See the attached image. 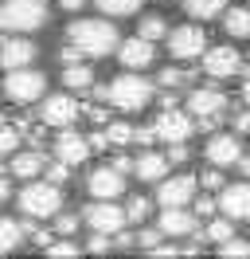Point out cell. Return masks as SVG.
<instances>
[{
	"label": "cell",
	"instance_id": "18",
	"mask_svg": "<svg viewBox=\"0 0 250 259\" xmlns=\"http://www.w3.org/2000/svg\"><path fill=\"white\" fill-rule=\"evenodd\" d=\"M196 212H188V204H168V208L156 216V228L164 232V236H172V240H180V236H192L196 232Z\"/></svg>",
	"mask_w": 250,
	"mask_h": 259
},
{
	"label": "cell",
	"instance_id": "24",
	"mask_svg": "<svg viewBox=\"0 0 250 259\" xmlns=\"http://www.w3.org/2000/svg\"><path fill=\"white\" fill-rule=\"evenodd\" d=\"M28 240V228L16 224L12 216H0V255H8V251H16L20 243Z\"/></svg>",
	"mask_w": 250,
	"mask_h": 259
},
{
	"label": "cell",
	"instance_id": "37",
	"mask_svg": "<svg viewBox=\"0 0 250 259\" xmlns=\"http://www.w3.org/2000/svg\"><path fill=\"white\" fill-rule=\"evenodd\" d=\"M219 255H250V243H246V240H234V236H231V240L219 243Z\"/></svg>",
	"mask_w": 250,
	"mask_h": 259
},
{
	"label": "cell",
	"instance_id": "41",
	"mask_svg": "<svg viewBox=\"0 0 250 259\" xmlns=\"http://www.w3.org/2000/svg\"><path fill=\"white\" fill-rule=\"evenodd\" d=\"M192 204H196V208H192L196 216H215V212H219V204L211 200V196H200V200H192Z\"/></svg>",
	"mask_w": 250,
	"mask_h": 259
},
{
	"label": "cell",
	"instance_id": "17",
	"mask_svg": "<svg viewBox=\"0 0 250 259\" xmlns=\"http://www.w3.org/2000/svg\"><path fill=\"white\" fill-rule=\"evenodd\" d=\"M35 55H39V48L31 44L28 35H8V39H0V67H4V71H12V67H31Z\"/></svg>",
	"mask_w": 250,
	"mask_h": 259
},
{
	"label": "cell",
	"instance_id": "15",
	"mask_svg": "<svg viewBox=\"0 0 250 259\" xmlns=\"http://www.w3.org/2000/svg\"><path fill=\"white\" fill-rule=\"evenodd\" d=\"M78 118H82V110H78V102L71 95H51L43 102V110H39V122H43V126H55V130L75 126Z\"/></svg>",
	"mask_w": 250,
	"mask_h": 259
},
{
	"label": "cell",
	"instance_id": "12",
	"mask_svg": "<svg viewBox=\"0 0 250 259\" xmlns=\"http://www.w3.org/2000/svg\"><path fill=\"white\" fill-rule=\"evenodd\" d=\"M219 216L227 220H250V181H234L219 189Z\"/></svg>",
	"mask_w": 250,
	"mask_h": 259
},
{
	"label": "cell",
	"instance_id": "11",
	"mask_svg": "<svg viewBox=\"0 0 250 259\" xmlns=\"http://www.w3.org/2000/svg\"><path fill=\"white\" fill-rule=\"evenodd\" d=\"M192 114H184V110H176V106H168V110H160L156 114V122H153V134H156V142H188L192 138Z\"/></svg>",
	"mask_w": 250,
	"mask_h": 259
},
{
	"label": "cell",
	"instance_id": "26",
	"mask_svg": "<svg viewBox=\"0 0 250 259\" xmlns=\"http://www.w3.org/2000/svg\"><path fill=\"white\" fill-rule=\"evenodd\" d=\"M137 35L141 39H164L168 35V20L164 16H156V12H149V16H141V24H137Z\"/></svg>",
	"mask_w": 250,
	"mask_h": 259
},
{
	"label": "cell",
	"instance_id": "34",
	"mask_svg": "<svg viewBox=\"0 0 250 259\" xmlns=\"http://www.w3.org/2000/svg\"><path fill=\"white\" fill-rule=\"evenodd\" d=\"M16 149H20V130L0 126V153H16Z\"/></svg>",
	"mask_w": 250,
	"mask_h": 259
},
{
	"label": "cell",
	"instance_id": "4",
	"mask_svg": "<svg viewBox=\"0 0 250 259\" xmlns=\"http://www.w3.org/2000/svg\"><path fill=\"white\" fill-rule=\"evenodd\" d=\"M20 208L28 212L31 220H51V216L62 208V189L55 181H35L31 177V185L20 193Z\"/></svg>",
	"mask_w": 250,
	"mask_h": 259
},
{
	"label": "cell",
	"instance_id": "45",
	"mask_svg": "<svg viewBox=\"0 0 250 259\" xmlns=\"http://www.w3.org/2000/svg\"><path fill=\"white\" fill-rule=\"evenodd\" d=\"M234 169H242V173H246V177H250V157H246V153H242V157L234 161Z\"/></svg>",
	"mask_w": 250,
	"mask_h": 259
},
{
	"label": "cell",
	"instance_id": "2",
	"mask_svg": "<svg viewBox=\"0 0 250 259\" xmlns=\"http://www.w3.org/2000/svg\"><path fill=\"white\" fill-rule=\"evenodd\" d=\"M67 39L75 44L82 55H90V59H106L109 51H117V24H109L106 20H71V28H67Z\"/></svg>",
	"mask_w": 250,
	"mask_h": 259
},
{
	"label": "cell",
	"instance_id": "13",
	"mask_svg": "<svg viewBox=\"0 0 250 259\" xmlns=\"http://www.w3.org/2000/svg\"><path fill=\"white\" fill-rule=\"evenodd\" d=\"M200 59H203V75L207 79H234L242 71V55L234 48H207Z\"/></svg>",
	"mask_w": 250,
	"mask_h": 259
},
{
	"label": "cell",
	"instance_id": "48",
	"mask_svg": "<svg viewBox=\"0 0 250 259\" xmlns=\"http://www.w3.org/2000/svg\"><path fill=\"white\" fill-rule=\"evenodd\" d=\"M0 157H4V153H0Z\"/></svg>",
	"mask_w": 250,
	"mask_h": 259
},
{
	"label": "cell",
	"instance_id": "10",
	"mask_svg": "<svg viewBox=\"0 0 250 259\" xmlns=\"http://www.w3.org/2000/svg\"><path fill=\"white\" fill-rule=\"evenodd\" d=\"M86 189H90L94 200H121L125 196V173L117 165H98L86 177Z\"/></svg>",
	"mask_w": 250,
	"mask_h": 259
},
{
	"label": "cell",
	"instance_id": "27",
	"mask_svg": "<svg viewBox=\"0 0 250 259\" xmlns=\"http://www.w3.org/2000/svg\"><path fill=\"white\" fill-rule=\"evenodd\" d=\"M98 8H102V16H109V20H121V16H133L141 8V0H94Z\"/></svg>",
	"mask_w": 250,
	"mask_h": 259
},
{
	"label": "cell",
	"instance_id": "29",
	"mask_svg": "<svg viewBox=\"0 0 250 259\" xmlns=\"http://www.w3.org/2000/svg\"><path fill=\"white\" fill-rule=\"evenodd\" d=\"M149 212H153V200H149V196H133V200L125 204V220H129V224H145Z\"/></svg>",
	"mask_w": 250,
	"mask_h": 259
},
{
	"label": "cell",
	"instance_id": "47",
	"mask_svg": "<svg viewBox=\"0 0 250 259\" xmlns=\"http://www.w3.org/2000/svg\"><path fill=\"white\" fill-rule=\"evenodd\" d=\"M242 98H246V102H250V75H246V79H242Z\"/></svg>",
	"mask_w": 250,
	"mask_h": 259
},
{
	"label": "cell",
	"instance_id": "19",
	"mask_svg": "<svg viewBox=\"0 0 250 259\" xmlns=\"http://www.w3.org/2000/svg\"><path fill=\"white\" fill-rule=\"evenodd\" d=\"M55 157L67 161V165H82L86 157H90V142H86L75 126H67L59 138H55Z\"/></svg>",
	"mask_w": 250,
	"mask_h": 259
},
{
	"label": "cell",
	"instance_id": "14",
	"mask_svg": "<svg viewBox=\"0 0 250 259\" xmlns=\"http://www.w3.org/2000/svg\"><path fill=\"white\" fill-rule=\"evenodd\" d=\"M203 157L207 165H219V169H231L238 157H242V142H238V134H211L207 138V146H203Z\"/></svg>",
	"mask_w": 250,
	"mask_h": 259
},
{
	"label": "cell",
	"instance_id": "7",
	"mask_svg": "<svg viewBox=\"0 0 250 259\" xmlns=\"http://www.w3.org/2000/svg\"><path fill=\"white\" fill-rule=\"evenodd\" d=\"M164 39H168V51H172L176 63H196L203 51H207V32L196 28V24H184V28L168 32Z\"/></svg>",
	"mask_w": 250,
	"mask_h": 259
},
{
	"label": "cell",
	"instance_id": "35",
	"mask_svg": "<svg viewBox=\"0 0 250 259\" xmlns=\"http://www.w3.org/2000/svg\"><path fill=\"white\" fill-rule=\"evenodd\" d=\"M102 138H106L109 146H129V142H133V130H129V126H109Z\"/></svg>",
	"mask_w": 250,
	"mask_h": 259
},
{
	"label": "cell",
	"instance_id": "43",
	"mask_svg": "<svg viewBox=\"0 0 250 259\" xmlns=\"http://www.w3.org/2000/svg\"><path fill=\"white\" fill-rule=\"evenodd\" d=\"M78 55H82V51H78L75 44H67V48L59 51V59H62V63H78Z\"/></svg>",
	"mask_w": 250,
	"mask_h": 259
},
{
	"label": "cell",
	"instance_id": "16",
	"mask_svg": "<svg viewBox=\"0 0 250 259\" xmlns=\"http://www.w3.org/2000/svg\"><path fill=\"white\" fill-rule=\"evenodd\" d=\"M117 59H121L125 71H145V67L156 63V44H153V39H141V35H133V39L117 44Z\"/></svg>",
	"mask_w": 250,
	"mask_h": 259
},
{
	"label": "cell",
	"instance_id": "33",
	"mask_svg": "<svg viewBox=\"0 0 250 259\" xmlns=\"http://www.w3.org/2000/svg\"><path fill=\"white\" fill-rule=\"evenodd\" d=\"M160 240H164L160 228H141V232H137V247H141V251H153Z\"/></svg>",
	"mask_w": 250,
	"mask_h": 259
},
{
	"label": "cell",
	"instance_id": "30",
	"mask_svg": "<svg viewBox=\"0 0 250 259\" xmlns=\"http://www.w3.org/2000/svg\"><path fill=\"white\" fill-rule=\"evenodd\" d=\"M234 220H227V216H223V220H211V224H207V232H203V240H211V243H223V240H231L234 236Z\"/></svg>",
	"mask_w": 250,
	"mask_h": 259
},
{
	"label": "cell",
	"instance_id": "22",
	"mask_svg": "<svg viewBox=\"0 0 250 259\" xmlns=\"http://www.w3.org/2000/svg\"><path fill=\"white\" fill-rule=\"evenodd\" d=\"M62 87L67 91H78V95H86L94 87V71L86 63H67L62 67Z\"/></svg>",
	"mask_w": 250,
	"mask_h": 259
},
{
	"label": "cell",
	"instance_id": "8",
	"mask_svg": "<svg viewBox=\"0 0 250 259\" xmlns=\"http://www.w3.org/2000/svg\"><path fill=\"white\" fill-rule=\"evenodd\" d=\"M86 216V228L90 232H106V236H113V232H121L129 220H125V208L117 204V200H94L90 208H82Z\"/></svg>",
	"mask_w": 250,
	"mask_h": 259
},
{
	"label": "cell",
	"instance_id": "31",
	"mask_svg": "<svg viewBox=\"0 0 250 259\" xmlns=\"http://www.w3.org/2000/svg\"><path fill=\"white\" fill-rule=\"evenodd\" d=\"M196 181H200L203 189H211V193H219V189L227 185V177H223V169H219V165H207V169H203Z\"/></svg>",
	"mask_w": 250,
	"mask_h": 259
},
{
	"label": "cell",
	"instance_id": "36",
	"mask_svg": "<svg viewBox=\"0 0 250 259\" xmlns=\"http://www.w3.org/2000/svg\"><path fill=\"white\" fill-rule=\"evenodd\" d=\"M109 240H113V236H106V232H94V236H90V243H86V251H90V255H106L109 247H113Z\"/></svg>",
	"mask_w": 250,
	"mask_h": 259
},
{
	"label": "cell",
	"instance_id": "32",
	"mask_svg": "<svg viewBox=\"0 0 250 259\" xmlns=\"http://www.w3.org/2000/svg\"><path fill=\"white\" fill-rule=\"evenodd\" d=\"M51 220H55V232H59V236H71V232H78V216H75V212H62V208H59Z\"/></svg>",
	"mask_w": 250,
	"mask_h": 259
},
{
	"label": "cell",
	"instance_id": "3",
	"mask_svg": "<svg viewBox=\"0 0 250 259\" xmlns=\"http://www.w3.org/2000/svg\"><path fill=\"white\" fill-rule=\"evenodd\" d=\"M47 24L43 0H0V32L4 35H31Z\"/></svg>",
	"mask_w": 250,
	"mask_h": 259
},
{
	"label": "cell",
	"instance_id": "6",
	"mask_svg": "<svg viewBox=\"0 0 250 259\" xmlns=\"http://www.w3.org/2000/svg\"><path fill=\"white\" fill-rule=\"evenodd\" d=\"M188 114H192V122L203 130H215L223 122V114H227V98L219 95L215 87H196L192 95H188Z\"/></svg>",
	"mask_w": 250,
	"mask_h": 259
},
{
	"label": "cell",
	"instance_id": "40",
	"mask_svg": "<svg viewBox=\"0 0 250 259\" xmlns=\"http://www.w3.org/2000/svg\"><path fill=\"white\" fill-rule=\"evenodd\" d=\"M164 157H168V165H172V161L184 165V161H188V142H168V153H164Z\"/></svg>",
	"mask_w": 250,
	"mask_h": 259
},
{
	"label": "cell",
	"instance_id": "42",
	"mask_svg": "<svg viewBox=\"0 0 250 259\" xmlns=\"http://www.w3.org/2000/svg\"><path fill=\"white\" fill-rule=\"evenodd\" d=\"M234 134H250V110L234 114Z\"/></svg>",
	"mask_w": 250,
	"mask_h": 259
},
{
	"label": "cell",
	"instance_id": "25",
	"mask_svg": "<svg viewBox=\"0 0 250 259\" xmlns=\"http://www.w3.org/2000/svg\"><path fill=\"white\" fill-rule=\"evenodd\" d=\"M223 8H227V0H184V12L192 20H215L223 16Z\"/></svg>",
	"mask_w": 250,
	"mask_h": 259
},
{
	"label": "cell",
	"instance_id": "38",
	"mask_svg": "<svg viewBox=\"0 0 250 259\" xmlns=\"http://www.w3.org/2000/svg\"><path fill=\"white\" fill-rule=\"evenodd\" d=\"M156 87H172V91H176V87H184V71L164 67V71H160V79H156Z\"/></svg>",
	"mask_w": 250,
	"mask_h": 259
},
{
	"label": "cell",
	"instance_id": "21",
	"mask_svg": "<svg viewBox=\"0 0 250 259\" xmlns=\"http://www.w3.org/2000/svg\"><path fill=\"white\" fill-rule=\"evenodd\" d=\"M137 181H160V177H168V157L164 153H156V149H145L137 161H133V169H129Z\"/></svg>",
	"mask_w": 250,
	"mask_h": 259
},
{
	"label": "cell",
	"instance_id": "20",
	"mask_svg": "<svg viewBox=\"0 0 250 259\" xmlns=\"http://www.w3.org/2000/svg\"><path fill=\"white\" fill-rule=\"evenodd\" d=\"M8 169H12L16 181H31V177H43L47 169V157L39 153V149H16L12 161H8Z\"/></svg>",
	"mask_w": 250,
	"mask_h": 259
},
{
	"label": "cell",
	"instance_id": "5",
	"mask_svg": "<svg viewBox=\"0 0 250 259\" xmlns=\"http://www.w3.org/2000/svg\"><path fill=\"white\" fill-rule=\"evenodd\" d=\"M43 91H47V75H39V71H31V67H12V71H4V95H8V102H16V106L39 102Z\"/></svg>",
	"mask_w": 250,
	"mask_h": 259
},
{
	"label": "cell",
	"instance_id": "1",
	"mask_svg": "<svg viewBox=\"0 0 250 259\" xmlns=\"http://www.w3.org/2000/svg\"><path fill=\"white\" fill-rule=\"evenodd\" d=\"M153 95H156V82H149L141 71H125V75L109 79L106 87L98 91V98H102V102H109L113 110H125V114L145 110V106L153 102Z\"/></svg>",
	"mask_w": 250,
	"mask_h": 259
},
{
	"label": "cell",
	"instance_id": "23",
	"mask_svg": "<svg viewBox=\"0 0 250 259\" xmlns=\"http://www.w3.org/2000/svg\"><path fill=\"white\" fill-rule=\"evenodd\" d=\"M223 32L231 39H246L250 35V8H223Z\"/></svg>",
	"mask_w": 250,
	"mask_h": 259
},
{
	"label": "cell",
	"instance_id": "28",
	"mask_svg": "<svg viewBox=\"0 0 250 259\" xmlns=\"http://www.w3.org/2000/svg\"><path fill=\"white\" fill-rule=\"evenodd\" d=\"M43 251H47L51 259H78V255H82V247H78L71 236H62V240H51Z\"/></svg>",
	"mask_w": 250,
	"mask_h": 259
},
{
	"label": "cell",
	"instance_id": "9",
	"mask_svg": "<svg viewBox=\"0 0 250 259\" xmlns=\"http://www.w3.org/2000/svg\"><path fill=\"white\" fill-rule=\"evenodd\" d=\"M196 189H200V181L188 177V173L160 177L156 181V204H160V208H168V204H192V200H196Z\"/></svg>",
	"mask_w": 250,
	"mask_h": 259
},
{
	"label": "cell",
	"instance_id": "46",
	"mask_svg": "<svg viewBox=\"0 0 250 259\" xmlns=\"http://www.w3.org/2000/svg\"><path fill=\"white\" fill-rule=\"evenodd\" d=\"M8 196H12V189H8V181L0 177V204H4V200H8Z\"/></svg>",
	"mask_w": 250,
	"mask_h": 259
},
{
	"label": "cell",
	"instance_id": "44",
	"mask_svg": "<svg viewBox=\"0 0 250 259\" xmlns=\"http://www.w3.org/2000/svg\"><path fill=\"white\" fill-rule=\"evenodd\" d=\"M82 4H86V0H59V8H62V12H78Z\"/></svg>",
	"mask_w": 250,
	"mask_h": 259
},
{
	"label": "cell",
	"instance_id": "39",
	"mask_svg": "<svg viewBox=\"0 0 250 259\" xmlns=\"http://www.w3.org/2000/svg\"><path fill=\"white\" fill-rule=\"evenodd\" d=\"M43 173H47V181H55V185H62V181L71 177V165H67V161H55V165H47Z\"/></svg>",
	"mask_w": 250,
	"mask_h": 259
}]
</instances>
